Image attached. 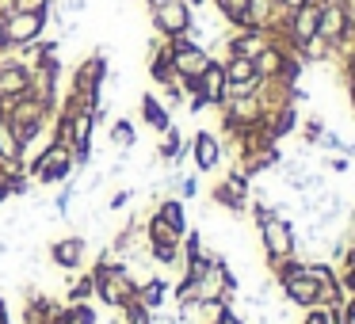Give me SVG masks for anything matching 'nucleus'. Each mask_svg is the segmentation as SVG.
Wrapping results in <instances>:
<instances>
[{"label": "nucleus", "instance_id": "f257e3e1", "mask_svg": "<svg viewBox=\"0 0 355 324\" xmlns=\"http://www.w3.org/2000/svg\"><path fill=\"white\" fill-rule=\"evenodd\" d=\"M50 12H54V0H42L39 8L24 12H0V54L24 50L35 39H42V31L50 27Z\"/></svg>", "mask_w": 355, "mask_h": 324}, {"label": "nucleus", "instance_id": "f03ea898", "mask_svg": "<svg viewBox=\"0 0 355 324\" xmlns=\"http://www.w3.org/2000/svg\"><path fill=\"white\" fill-rule=\"evenodd\" d=\"M54 111H58V107L42 103L35 92H27V96H19V100L4 103V123L12 126V134H16V141H19V149H24V156H27V149H31L35 141L42 138V130L50 126Z\"/></svg>", "mask_w": 355, "mask_h": 324}, {"label": "nucleus", "instance_id": "7ed1b4c3", "mask_svg": "<svg viewBox=\"0 0 355 324\" xmlns=\"http://www.w3.org/2000/svg\"><path fill=\"white\" fill-rule=\"evenodd\" d=\"M24 172H27V179L39 183V187L65 183V179H73V172H77V168H73V149L65 145L62 138H50L39 153L24 161Z\"/></svg>", "mask_w": 355, "mask_h": 324}, {"label": "nucleus", "instance_id": "20e7f679", "mask_svg": "<svg viewBox=\"0 0 355 324\" xmlns=\"http://www.w3.org/2000/svg\"><path fill=\"white\" fill-rule=\"evenodd\" d=\"M256 233H260V244H263V255H268V263H279V260H291V255H298V229H294L291 217H263L260 225H256Z\"/></svg>", "mask_w": 355, "mask_h": 324}, {"label": "nucleus", "instance_id": "39448f33", "mask_svg": "<svg viewBox=\"0 0 355 324\" xmlns=\"http://www.w3.org/2000/svg\"><path fill=\"white\" fill-rule=\"evenodd\" d=\"M96 282V301H103L107 309H126L130 301H138V278H134L130 263H119L115 275L92 278Z\"/></svg>", "mask_w": 355, "mask_h": 324}, {"label": "nucleus", "instance_id": "423d86ee", "mask_svg": "<svg viewBox=\"0 0 355 324\" xmlns=\"http://www.w3.org/2000/svg\"><path fill=\"white\" fill-rule=\"evenodd\" d=\"M168 42V54H172V73H176V80H195L202 69L210 65V50L199 46V42H191L187 35H180V39H164Z\"/></svg>", "mask_w": 355, "mask_h": 324}, {"label": "nucleus", "instance_id": "0eeeda50", "mask_svg": "<svg viewBox=\"0 0 355 324\" xmlns=\"http://www.w3.org/2000/svg\"><path fill=\"white\" fill-rule=\"evenodd\" d=\"M149 19H153V31L161 35V39H180V35L191 31L195 8L187 0H164L161 8L149 12Z\"/></svg>", "mask_w": 355, "mask_h": 324}, {"label": "nucleus", "instance_id": "6e6552de", "mask_svg": "<svg viewBox=\"0 0 355 324\" xmlns=\"http://www.w3.org/2000/svg\"><path fill=\"white\" fill-rule=\"evenodd\" d=\"M210 202H214V206H222V210H230V214H245L248 202H252V179H245L237 168H230L222 183H214Z\"/></svg>", "mask_w": 355, "mask_h": 324}, {"label": "nucleus", "instance_id": "1a4fd4ad", "mask_svg": "<svg viewBox=\"0 0 355 324\" xmlns=\"http://www.w3.org/2000/svg\"><path fill=\"white\" fill-rule=\"evenodd\" d=\"M31 92V65L16 54H0V100L12 103Z\"/></svg>", "mask_w": 355, "mask_h": 324}, {"label": "nucleus", "instance_id": "9d476101", "mask_svg": "<svg viewBox=\"0 0 355 324\" xmlns=\"http://www.w3.org/2000/svg\"><path fill=\"white\" fill-rule=\"evenodd\" d=\"M279 294H283V301L286 305H294V309H309V305H317V290L321 286L313 282V278L306 275V260L298 263V267L291 271V275H283L279 278Z\"/></svg>", "mask_w": 355, "mask_h": 324}, {"label": "nucleus", "instance_id": "9b49d317", "mask_svg": "<svg viewBox=\"0 0 355 324\" xmlns=\"http://www.w3.org/2000/svg\"><path fill=\"white\" fill-rule=\"evenodd\" d=\"M85 252H88V237L85 233H73V237H62L50 244V263L73 275V271L85 267Z\"/></svg>", "mask_w": 355, "mask_h": 324}, {"label": "nucleus", "instance_id": "f8f14e48", "mask_svg": "<svg viewBox=\"0 0 355 324\" xmlns=\"http://www.w3.org/2000/svg\"><path fill=\"white\" fill-rule=\"evenodd\" d=\"M191 156H195V172H214L225 161V145L214 130H195L191 138Z\"/></svg>", "mask_w": 355, "mask_h": 324}, {"label": "nucleus", "instance_id": "ddd939ff", "mask_svg": "<svg viewBox=\"0 0 355 324\" xmlns=\"http://www.w3.org/2000/svg\"><path fill=\"white\" fill-rule=\"evenodd\" d=\"M268 42H271V35L263 27H241V31L225 35V57H248L252 62Z\"/></svg>", "mask_w": 355, "mask_h": 324}, {"label": "nucleus", "instance_id": "4468645a", "mask_svg": "<svg viewBox=\"0 0 355 324\" xmlns=\"http://www.w3.org/2000/svg\"><path fill=\"white\" fill-rule=\"evenodd\" d=\"M195 96H199L207 107H222L225 103V69L218 57H210V65L195 77Z\"/></svg>", "mask_w": 355, "mask_h": 324}, {"label": "nucleus", "instance_id": "2eb2a0df", "mask_svg": "<svg viewBox=\"0 0 355 324\" xmlns=\"http://www.w3.org/2000/svg\"><path fill=\"white\" fill-rule=\"evenodd\" d=\"M347 35V8L344 4H321V19H317V39L336 46Z\"/></svg>", "mask_w": 355, "mask_h": 324}, {"label": "nucleus", "instance_id": "dca6fc26", "mask_svg": "<svg viewBox=\"0 0 355 324\" xmlns=\"http://www.w3.org/2000/svg\"><path fill=\"white\" fill-rule=\"evenodd\" d=\"M62 301L46 298L39 286H27V305H24V324H54Z\"/></svg>", "mask_w": 355, "mask_h": 324}, {"label": "nucleus", "instance_id": "f3484780", "mask_svg": "<svg viewBox=\"0 0 355 324\" xmlns=\"http://www.w3.org/2000/svg\"><path fill=\"white\" fill-rule=\"evenodd\" d=\"M164 298H172V282L164 275H157V271H153L149 278H141V282H138V301L149 309V313H157V309L164 305Z\"/></svg>", "mask_w": 355, "mask_h": 324}, {"label": "nucleus", "instance_id": "a211bd4d", "mask_svg": "<svg viewBox=\"0 0 355 324\" xmlns=\"http://www.w3.org/2000/svg\"><path fill=\"white\" fill-rule=\"evenodd\" d=\"M153 217H161L172 233H180V237L187 233V210H184V199H176V195H172V199H157Z\"/></svg>", "mask_w": 355, "mask_h": 324}, {"label": "nucleus", "instance_id": "6ab92c4d", "mask_svg": "<svg viewBox=\"0 0 355 324\" xmlns=\"http://www.w3.org/2000/svg\"><path fill=\"white\" fill-rule=\"evenodd\" d=\"M141 123H146L149 130L161 134V130H168V126H172V111L164 107L153 92H146V96H141Z\"/></svg>", "mask_w": 355, "mask_h": 324}, {"label": "nucleus", "instance_id": "aec40b11", "mask_svg": "<svg viewBox=\"0 0 355 324\" xmlns=\"http://www.w3.org/2000/svg\"><path fill=\"white\" fill-rule=\"evenodd\" d=\"M54 324H100V313L92 309V301H73V305H65V301H62Z\"/></svg>", "mask_w": 355, "mask_h": 324}, {"label": "nucleus", "instance_id": "412c9836", "mask_svg": "<svg viewBox=\"0 0 355 324\" xmlns=\"http://www.w3.org/2000/svg\"><path fill=\"white\" fill-rule=\"evenodd\" d=\"M96 298V282H92V271L88 275H69V282H65V305H73V301H92Z\"/></svg>", "mask_w": 355, "mask_h": 324}, {"label": "nucleus", "instance_id": "4be33fe9", "mask_svg": "<svg viewBox=\"0 0 355 324\" xmlns=\"http://www.w3.org/2000/svg\"><path fill=\"white\" fill-rule=\"evenodd\" d=\"M149 260H153V267H176L180 263V244H149Z\"/></svg>", "mask_w": 355, "mask_h": 324}, {"label": "nucleus", "instance_id": "5701e85b", "mask_svg": "<svg viewBox=\"0 0 355 324\" xmlns=\"http://www.w3.org/2000/svg\"><path fill=\"white\" fill-rule=\"evenodd\" d=\"M306 275L313 278L317 286H329V282H340V271L332 267L329 260H313V263H306Z\"/></svg>", "mask_w": 355, "mask_h": 324}, {"label": "nucleus", "instance_id": "b1692460", "mask_svg": "<svg viewBox=\"0 0 355 324\" xmlns=\"http://www.w3.org/2000/svg\"><path fill=\"white\" fill-rule=\"evenodd\" d=\"M111 141H115L119 149H134V145H138V130H134L130 118H119V123L111 126Z\"/></svg>", "mask_w": 355, "mask_h": 324}, {"label": "nucleus", "instance_id": "393cba45", "mask_svg": "<svg viewBox=\"0 0 355 324\" xmlns=\"http://www.w3.org/2000/svg\"><path fill=\"white\" fill-rule=\"evenodd\" d=\"M324 134V118L321 115H309L302 123V145H317V138Z\"/></svg>", "mask_w": 355, "mask_h": 324}, {"label": "nucleus", "instance_id": "a878e982", "mask_svg": "<svg viewBox=\"0 0 355 324\" xmlns=\"http://www.w3.org/2000/svg\"><path fill=\"white\" fill-rule=\"evenodd\" d=\"M302 324H332V316L324 305H309V309H302Z\"/></svg>", "mask_w": 355, "mask_h": 324}, {"label": "nucleus", "instance_id": "bb28decb", "mask_svg": "<svg viewBox=\"0 0 355 324\" xmlns=\"http://www.w3.org/2000/svg\"><path fill=\"white\" fill-rule=\"evenodd\" d=\"M176 199H184V202H191V199H199V176H184L180 179V187H176Z\"/></svg>", "mask_w": 355, "mask_h": 324}, {"label": "nucleus", "instance_id": "cd10ccee", "mask_svg": "<svg viewBox=\"0 0 355 324\" xmlns=\"http://www.w3.org/2000/svg\"><path fill=\"white\" fill-rule=\"evenodd\" d=\"M130 199H134V187H123V191H115V195H111L107 210H123V206H130Z\"/></svg>", "mask_w": 355, "mask_h": 324}, {"label": "nucleus", "instance_id": "c85d7f7f", "mask_svg": "<svg viewBox=\"0 0 355 324\" xmlns=\"http://www.w3.org/2000/svg\"><path fill=\"white\" fill-rule=\"evenodd\" d=\"M340 286H344V294H347V298H352V294H355V267L340 271Z\"/></svg>", "mask_w": 355, "mask_h": 324}, {"label": "nucleus", "instance_id": "c756f323", "mask_svg": "<svg viewBox=\"0 0 355 324\" xmlns=\"http://www.w3.org/2000/svg\"><path fill=\"white\" fill-rule=\"evenodd\" d=\"M214 324H245V316H241V313H233V309H225V313L218 316Z\"/></svg>", "mask_w": 355, "mask_h": 324}, {"label": "nucleus", "instance_id": "7c9ffc66", "mask_svg": "<svg viewBox=\"0 0 355 324\" xmlns=\"http://www.w3.org/2000/svg\"><path fill=\"white\" fill-rule=\"evenodd\" d=\"M302 4H309V0H279V8L283 12H294V8H302Z\"/></svg>", "mask_w": 355, "mask_h": 324}, {"label": "nucleus", "instance_id": "2f4dec72", "mask_svg": "<svg viewBox=\"0 0 355 324\" xmlns=\"http://www.w3.org/2000/svg\"><path fill=\"white\" fill-rule=\"evenodd\" d=\"M0 324H16V321H12V313H8V301H4V298H0Z\"/></svg>", "mask_w": 355, "mask_h": 324}, {"label": "nucleus", "instance_id": "473e14b6", "mask_svg": "<svg viewBox=\"0 0 355 324\" xmlns=\"http://www.w3.org/2000/svg\"><path fill=\"white\" fill-rule=\"evenodd\" d=\"M344 237H347V248H352V252H355V222L347 225V233H344Z\"/></svg>", "mask_w": 355, "mask_h": 324}, {"label": "nucleus", "instance_id": "72a5a7b5", "mask_svg": "<svg viewBox=\"0 0 355 324\" xmlns=\"http://www.w3.org/2000/svg\"><path fill=\"white\" fill-rule=\"evenodd\" d=\"M161 4H164V0H146V8H149V12H153V8H161Z\"/></svg>", "mask_w": 355, "mask_h": 324}, {"label": "nucleus", "instance_id": "f704fd0d", "mask_svg": "<svg viewBox=\"0 0 355 324\" xmlns=\"http://www.w3.org/2000/svg\"><path fill=\"white\" fill-rule=\"evenodd\" d=\"M187 4H191V8H202V4H207V0H187Z\"/></svg>", "mask_w": 355, "mask_h": 324}, {"label": "nucleus", "instance_id": "c9c22d12", "mask_svg": "<svg viewBox=\"0 0 355 324\" xmlns=\"http://www.w3.org/2000/svg\"><path fill=\"white\" fill-rule=\"evenodd\" d=\"M0 118H4V100H0Z\"/></svg>", "mask_w": 355, "mask_h": 324}]
</instances>
